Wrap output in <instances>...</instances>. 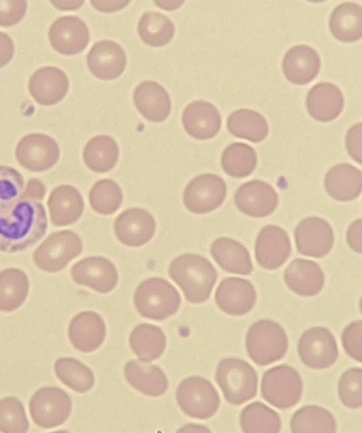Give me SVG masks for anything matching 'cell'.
Masks as SVG:
<instances>
[{
    "label": "cell",
    "mask_w": 362,
    "mask_h": 433,
    "mask_svg": "<svg viewBox=\"0 0 362 433\" xmlns=\"http://www.w3.org/2000/svg\"><path fill=\"white\" fill-rule=\"evenodd\" d=\"M47 219L42 203L20 199L8 213L0 215V251H25L45 235Z\"/></svg>",
    "instance_id": "cell-1"
},
{
    "label": "cell",
    "mask_w": 362,
    "mask_h": 433,
    "mask_svg": "<svg viewBox=\"0 0 362 433\" xmlns=\"http://www.w3.org/2000/svg\"><path fill=\"white\" fill-rule=\"evenodd\" d=\"M168 274L182 290L186 299L196 304L209 299L218 278L212 263L196 254L175 258L170 263Z\"/></svg>",
    "instance_id": "cell-2"
},
{
    "label": "cell",
    "mask_w": 362,
    "mask_h": 433,
    "mask_svg": "<svg viewBox=\"0 0 362 433\" xmlns=\"http://www.w3.org/2000/svg\"><path fill=\"white\" fill-rule=\"evenodd\" d=\"M134 302L141 316L163 321L177 312L181 297L177 289L167 280L150 278L138 285Z\"/></svg>",
    "instance_id": "cell-3"
},
{
    "label": "cell",
    "mask_w": 362,
    "mask_h": 433,
    "mask_svg": "<svg viewBox=\"0 0 362 433\" xmlns=\"http://www.w3.org/2000/svg\"><path fill=\"white\" fill-rule=\"evenodd\" d=\"M215 379L226 401L232 405H242L257 394V374L248 362L241 359H222L218 364Z\"/></svg>",
    "instance_id": "cell-4"
},
{
    "label": "cell",
    "mask_w": 362,
    "mask_h": 433,
    "mask_svg": "<svg viewBox=\"0 0 362 433\" xmlns=\"http://www.w3.org/2000/svg\"><path fill=\"white\" fill-rule=\"evenodd\" d=\"M245 346L252 362L259 366H266L284 357L288 340L286 331L278 323L262 319L249 328Z\"/></svg>",
    "instance_id": "cell-5"
},
{
    "label": "cell",
    "mask_w": 362,
    "mask_h": 433,
    "mask_svg": "<svg viewBox=\"0 0 362 433\" xmlns=\"http://www.w3.org/2000/svg\"><path fill=\"white\" fill-rule=\"evenodd\" d=\"M303 381L296 369L287 364L273 367L262 378L261 393L272 405L286 410L296 405L303 393Z\"/></svg>",
    "instance_id": "cell-6"
},
{
    "label": "cell",
    "mask_w": 362,
    "mask_h": 433,
    "mask_svg": "<svg viewBox=\"0 0 362 433\" xmlns=\"http://www.w3.org/2000/svg\"><path fill=\"white\" fill-rule=\"evenodd\" d=\"M176 398L185 414L199 420L214 416L221 402L214 385L209 380L197 376L187 377L180 382Z\"/></svg>",
    "instance_id": "cell-7"
},
{
    "label": "cell",
    "mask_w": 362,
    "mask_h": 433,
    "mask_svg": "<svg viewBox=\"0 0 362 433\" xmlns=\"http://www.w3.org/2000/svg\"><path fill=\"white\" fill-rule=\"evenodd\" d=\"M82 249V241L76 233L61 230L49 235L35 250L33 258L40 269L56 273L78 256Z\"/></svg>",
    "instance_id": "cell-8"
},
{
    "label": "cell",
    "mask_w": 362,
    "mask_h": 433,
    "mask_svg": "<svg viewBox=\"0 0 362 433\" xmlns=\"http://www.w3.org/2000/svg\"><path fill=\"white\" fill-rule=\"evenodd\" d=\"M29 409L33 422L39 427L52 429L66 422L71 412V401L62 389L46 386L31 397Z\"/></svg>",
    "instance_id": "cell-9"
},
{
    "label": "cell",
    "mask_w": 362,
    "mask_h": 433,
    "mask_svg": "<svg viewBox=\"0 0 362 433\" xmlns=\"http://www.w3.org/2000/svg\"><path fill=\"white\" fill-rule=\"evenodd\" d=\"M297 349L301 361L313 369L331 367L339 355L334 335L322 326L312 327L304 331L298 340Z\"/></svg>",
    "instance_id": "cell-10"
},
{
    "label": "cell",
    "mask_w": 362,
    "mask_h": 433,
    "mask_svg": "<svg viewBox=\"0 0 362 433\" xmlns=\"http://www.w3.org/2000/svg\"><path fill=\"white\" fill-rule=\"evenodd\" d=\"M227 188L219 176L206 173L192 179L183 193V203L192 213L204 214L218 208L224 201Z\"/></svg>",
    "instance_id": "cell-11"
},
{
    "label": "cell",
    "mask_w": 362,
    "mask_h": 433,
    "mask_svg": "<svg viewBox=\"0 0 362 433\" xmlns=\"http://www.w3.org/2000/svg\"><path fill=\"white\" fill-rule=\"evenodd\" d=\"M16 158L24 168L35 172L52 167L60 155L57 142L43 134H31L24 136L16 148Z\"/></svg>",
    "instance_id": "cell-12"
},
{
    "label": "cell",
    "mask_w": 362,
    "mask_h": 433,
    "mask_svg": "<svg viewBox=\"0 0 362 433\" xmlns=\"http://www.w3.org/2000/svg\"><path fill=\"white\" fill-rule=\"evenodd\" d=\"M71 275L76 283L90 287L100 293L111 292L118 283L114 263L103 256H89L74 263Z\"/></svg>",
    "instance_id": "cell-13"
},
{
    "label": "cell",
    "mask_w": 362,
    "mask_h": 433,
    "mask_svg": "<svg viewBox=\"0 0 362 433\" xmlns=\"http://www.w3.org/2000/svg\"><path fill=\"white\" fill-rule=\"evenodd\" d=\"M298 252L303 255L322 258L334 244V232L329 223L319 217H308L301 220L294 231Z\"/></svg>",
    "instance_id": "cell-14"
},
{
    "label": "cell",
    "mask_w": 362,
    "mask_h": 433,
    "mask_svg": "<svg viewBox=\"0 0 362 433\" xmlns=\"http://www.w3.org/2000/svg\"><path fill=\"white\" fill-rule=\"evenodd\" d=\"M156 221L153 215L141 208L124 210L115 219V234L123 244L138 247L148 243L156 232Z\"/></svg>",
    "instance_id": "cell-15"
},
{
    "label": "cell",
    "mask_w": 362,
    "mask_h": 433,
    "mask_svg": "<svg viewBox=\"0 0 362 433\" xmlns=\"http://www.w3.org/2000/svg\"><path fill=\"white\" fill-rule=\"evenodd\" d=\"M257 263L274 270L281 266L291 253V244L286 232L275 225L264 226L259 232L255 246Z\"/></svg>",
    "instance_id": "cell-16"
},
{
    "label": "cell",
    "mask_w": 362,
    "mask_h": 433,
    "mask_svg": "<svg viewBox=\"0 0 362 433\" xmlns=\"http://www.w3.org/2000/svg\"><path fill=\"white\" fill-rule=\"evenodd\" d=\"M235 203L242 213L255 218L272 214L277 207L279 198L268 183L255 179L242 184L234 196Z\"/></svg>",
    "instance_id": "cell-17"
},
{
    "label": "cell",
    "mask_w": 362,
    "mask_h": 433,
    "mask_svg": "<svg viewBox=\"0 0 362 433\" xmlns=\"http://www.w3.org/2000/svg\"><path fill=\"white\" fill-rule=\"evenodd\" d=\"M257 295L253 285L247 280L229 277L218 285L215 293V302L225 313L242 316L255 307Z\"/></svg>",
    "instance_id": "cell-18"
},
{
    "label": "cell",
    "mask_w": 362,
    "mask_h": 433,
    "mask_svg": "<svg viewBox=\"0 0 362 433\" xmlns=\"http://www.w3.org/2000/svg\"><path fill=\"white\" fill-rule=\"evenodd\" d=\"M52 47L59 53L74 55L88 45L89 31L86 23L74 16H62L55 20L49 30Z\"/></svg>",
    "instance_id": "cell-19"
},
{
    "label": "cell",
    "mask_w": 362,
    "mask_h": 433,
    "mask_svg": "<svg viewBox=\"0 0 362 433\" xmlns=\"http://www.w3.org/2000/svg\"><path fill=\"white\" fill-rule=\"evenodd\" d=\"M89 70L96 78L110 81L118 78L124 71L127 57L116 42L101 40L93 45L87 55Z\"/></svg>",
    "instance_id": "cell-20"
},
{
    "label": "cell",
    "mask_w": 362,
    "mask_h": 433,
    "mask_svg": "<svg viewBox=\"0 0 362 433\" xmlns=\"http://www.w3.org/2000/svg\"><path fill=\"white\" fill-rule=\"evenodd\" d=\"M68 334L71 343L76 350L91 352L96 350L105 340V324L96 312H83L71 320Z\"/></svg>",
    "instance_id": "cell-21"
},
{
    "label": "cell",
    "mask_w": 362,
    "mask_h": 433,
    "mask_svg": "<svg viewBox=\"0 0 362 433\" xmlns=\"http://www.w3.org/2000/svg\"><path fill=\"white\" fill-rule=\"evenodd\" d=\"M69 83L66 73L55 66H45L37 70L30 78V95L40 105H53L66 95Z\"/></svg>",
    "instance_id": "cell-22"
},
{
    "label": "cell",
    "mask_w": 362,
    "mask_h": 433,
    "mask_svg": "<svg viewBox=\"0 0 362 433\" xmlns=\"http://www.w3.org/2000/svg\"><path fill=\"white\" fill-rule=\"evenodd\" d=\"M182 120L187 133L199 140L214 137L221 126L219 111L213 104L202 100L189 103L184 109Z\"/></svg>",
    "instance_id": "cell-23"
},
{
    "label": "cell",
    "mask_w": 362,
    "mask_h": 433,
    "mask_svg": "<svg viewBox=\"0 0 362 433\" xmlns=\"http://www.w3.org/2000/svg\"><path fill=\"white\" fill-rule=\"evenodd\" d=\"M320 67L321 61L318 53L305 45H298L289 49L282 62L285 77L297 85H305L314 80Z\"/></svg>",
    "instance_id": "cell-24"
},
{
    "label": "cell",
    "mask_w": 362,
    "mask_h": 433,
    "mask_svg": "<svg viewBox=\"0 0 362 433\" xmlns=\"http://www.w3.org/2000/svg\"><path fill=\"white\" fill-rule=\"evenodd\" d=\"M284 278L291 291L303 297L317 295L325 284L320 266L313 261L300 258L293 260L286 268Z\"/></svg>",
    "instance_id": "cell-25"
},
{
    "label": "cell",
    "mask_w": 362,
    "mask_h": 433,
    "mask_svg": "<svg viewBox=\"0 0 362 433\" xmlns=\"http://www.w3.org/2000/svg\"><path fill=\"white\" fill-rule=\"evenodd\" d=\"M344 105V95L334 84L321 82L308 92L306 107L310 116L317 121L328 122L337 119Z\"/></svg>",
    "instance_id": "cell-26"
},
{
    "label": "cell",
    "mask_w": 362,
    "mask_h": 433,
    "mask_svg": "<svg viewBox=\"0 0 362 433\" xmlns=\"http://www.w3.org/2000/svg\"><path fill=\"white\" fill-rule=\"evenodd\" d=\"M47 205L50 219L56 226H66L76 223L84 210V202L79 191L73 186L63 184L51 192Z\"/></svg>",
    "instance_id": "cell-27"
},
{
    "label": "cell",
    "mask_w": 362,
    "mask_h": 433,
    "mask_svg": "<svg viewBox=\"0 0 362 433\" xmlns=\"http://www.w3.org/2000/svg\"><path fill=\"white\" fill-rule=\"evenodd\" d=\"M134 102L139 112L153 122L165 120L171 109L168 92L155 81H145L139 84L134 91Z\"/></svg>",
    "instance_id": "cell-28"
},
{
    "label": "cell",
    "mask_w": 362,
    "mask_h": 433,
    "mask_svg": "<svg viewBox=\"0 0 362 433\" xmlns=\"http://www.w3.org/2000/svg\"><path fill=\"white\" fill-rule=\"evenodd\" d=\"M325 187L327 194L339 201H350L361 192V171L349 163H340L326 173Z\"/></svg>",
    "instance_id": "cell-29"
},
{
    "label": "cell",
    "mask_w": 362,
    "mask_h": 433,
    "mask_svg": "<svg viewBox=\"0 0 362 433\" xmlns=\"http://www.w3.org/2000/svg\"><path fill=\"white\" fill-rule=\"evenodd\" d=\"M124 374L134 388L148 396H160L168 387L166 375L156 365L144 364L136 360H130L125 364Z\"/></svg>",
    "instance_id": "cell-30"
},
{
    "label": "cell",
    "mask_w": 362,
    "mask_h": 433,
    "mask_svg": "<svg viewBox=\"0 0 362 433\" xmlns=\"http://www.w3.org/2000/svg\"><path fill=\"white\" fill-rule=\"evenodd\" d=\"M211 254L223 270L240 275H249L253 266L247 248L236 240L219 237L211 246Z\"/></svg>",
    "instance_id": "cell-31"
},
{
    "label": "cell",
    "mask_w": 362,
    "mask_h": 433,
    "mask_svg": "<svg viewBox=\"0 0 362 433\" xmlns=\"http://www.w3.org/2000/svg\"><path fill=\"white\" fill-rule=\"evenodd\" d=\"M329 26L333 36L342 42H354L362 36V8L353 2H344L332 12Z\"/></svg>",
    "instance_id": "cell-32"
},
{
    "label": "cell",
    "mask_w": 362,
    "mask_h": 433,
    "mask_svg": "<svg viewBox=\"0 0 362 433\" xmlns=\"http://www.w3.org/2000/svg\"><path fill=\"white\" fill-rule=\"evenodd\" d=\"M129 345L141 361L151 362L163 355L166 346V338L160 328L149 324H141L131 332Z\"/></svg>",
    "instance_id": "cell-33"
},
{
    "label": "cell",
    "mask_w": 362,
    "mask_h": 433,
    "mask_svg": "<svg viewBox=\"0 0 362 433\" xmlns=\"http://www.w3.org/2000/svg\"><path fill=\"white\" fill-rule=\"evenodd\" d=\"M83 158L86 166L95 172H107L116 165L119 147L115 140L107 135L92 138L86 145Z\"/></svg>",
    "instance_id": "cell-34"
},
{
    "label": "cell",
    "mask_w": 362,
    "mask_h": 433,
    "mask_svg": "<svg viewBox=\"0 0 362 433\" xmlns=\"http://www.w3.org/2000/svg\"><path fill=\"white\" fill-rule=\"evenodd\" d=\"M227 128L234 136L252 143L263 141L269 132L266 119L258 112L250 109L233 112L227 119Z\"/></svg>",
    "instance_id": "cell-35"
},
{
    "label": "cell",
    "mask_w": 362,
    "mask_h": 433,
    "mask_svg": "<svg viewBox=\"0 0 362 433\" xmlns=\"http://www.w3.org/2000/svg\"><path fill=\"white\" fill-rule=\"evenodd\" d=\"M29 281L21 269L10 268L0 273V311L10 312L19 308L25 301Z\"/></svg>",
    "instance_id": "cell-36"
},
{
    "label": "cell",
    "mask_w": 362,
    "mask_h": 433,
    "mask_svg": "<svg viewBox=\"0 0 362 433\" xmlns=\"http://www.w3.org/2000/svg\"><path fill=\"white\" fill-rule=\"evenodd\" d=\"M240 424L245 433H277L281 427L279 414L259 401L251 403L243 408Z\"/></svg>",
    "instance_id": "cell-37"
},
{
    "label": "cell",
    "mask_w": 362,
    "mask_h": 433,
    "mask_svg": "<svg viewBox=\"0 0 362 433\" xmlns=\"http://www.w3.org/2000/svg\"><path fill=\"white\" fill-rule=\"evenodd\" d=\"M290 426L293 433L337 431L334 416L325 408L317 405H305L298 409L293 415Z\"/></svg>",
    "instance_id": "cell-38"
},
{
    "label": "cell",
    "mask_w": 362,
    "mask_h": 433,
    "mask_svg": "<svg viewBox=\"0 0 362 433\" xmlns=\"http://www.w3.org/2000/svg\"><path fill=\"white\" fill-rule=\"evenodd\" d=\"M257 164L256 151L252 146L244 143H233L226 147L222 153V168L233 177L249 176L255 170Z\"/></svg>",
    "instance_id": "cell-39"
},
{
    "label": "cell",
    "mask_w": 362,
    "mask_h": 433,
    "mask_svg": "<svg viewBox=\"0 0 362 433\" xmlns=\"http://www.w3.org/2000/svg\"><path fill=\"white\" fill-rule=\"evenodd\" d=\"M54 372L58 379L74 391L83 393L94 386L92 370L73 357L59 358L54 364Z\"/></svg>",
    "instance_id": "cell-40"
},
{
    "label": "cell",
    "mask_w": 362,
    "mask_h": 433,
    "mask_svg": "<svg viewBox=\"0 0 362 433\" xmlns=\"http://www.w3.org/2000/svg\"><path fill=\"white\" fill-rule=\"evenodd\" d=\"M138 32L148 45L158 47L167 45L173 37L175 26L170 19L159 12H146L141 17Z\"/></svg>",
    "instance_id": "cell-41"
},
{
    "label": "cell",
    "mask_w": 362,
    "mask_h": 433,
    "mask_svg": "<svg viewBox=\"0 0 362 433\" xmlns=\"http://www.w3.org/2000/svg\"><path fill=\"white\" fill-rule=\"evenodd\" d=\"M122 199L120 186L110 179L96 182L89 191V202L92 208L102 215L114 213L120 207Z\"/></svg>",
    "instance_id": "cell-42"
},
{
    "label": "cell",
    "mask_w": 362,
    "mask_h": 433,
    "mask_svg": "<svg viewBox=\"0 0 362 433\" xmlns=\"http://www.w3.org/2000/svg\"><path fill=\"white\" fill-rule=\"evenodd\" d=\"M29 422L23 403L14 396L0 400V432L25 433Z\"/></svg>",
    "instance_id": "cell-43"
},
{
    "label": "cell",
    "mask_w": 362,
    "mask_h": 433,
    "mask_svg": "<svg viewBox=\"0 0 362 433\" xmlns=\"http://www.w3.org/2000/svg\"><path fill=\"white\" fill-rule=\"evenodd\" d=\"M23 189L21 174L14 168L0 165V215L8 213L20 200Z\"/></svg>",
    "instance_id": "cell-44"
},
{
    "label": "cell",
    "mask_w": 362,
    "mask_h": 433,
    "mask_svg": "<svg viewBox=\"0 0 362 433\" xmlns=\"http://www.w3.org/2000/svg\"><path fill=\"white\" fill-rule=\"evenodd\" d=\"M362 369L354 367L344 372L338 383V395L347 408H359L362 405Z\"/></svg>",
    "instance_id": "cell-45"
},
{
    "label": "cell",
    "mask_w": 362,
    "mask_h": 433,
    "mask_svg": "<svg viewBox=\"0 0 362 433\" xmlns=\"http://www.w3.org/2000/svg\"><path fill=\"white\" fill-rule=\"evenodd\" d=\"M362 321L356 320L348 324L341 333L343 348L351 357L361 362L362 360Z\"/></svg>",
    "instance_id": "cell-46"
},
{
    "label": "cell",
    "mask_w": 362,
    "mask_h": 433,
    "mask_svg": "<svg viewBox=\"0 0 362 433\" xmlns=\"http://www.w3.org/2000/svg\"><path fill=\"white\" fill-rule=\"evenodd\" d=\"M27 1L23 0H0V26H12L24 17Z\"/></svg>",
    "instance_id": "cell-47"
},
{
    "label": "cell",
    "mask_w": 362,
    "mask_h": 433,
    "mask_svg": "<svg viewBox=\"0 0 362 433\" xmlns=\"http://www.w3.org/2000/svg\"><path fill=\"white\" fill-rule=\"evenodd\" d=\"M346 146L350 156L361 163V123L354 124L349 129L346 138Z\"/></svg>",
    "instance_id": "cell-48"
},
{
    "label": "cell",
    "mask_w": 362,
    "mask_h": 433,
    "mask_svg": "<svg viewBox=\"0 0 362 433\" xmlns=\"http://www.w3.org/2000/svg\"><path fill=\"white\" fill-rule=\"evenodd\" d=\"M46 193L44 184L39 179H30L23 189L20 199L38 201L42 200Z\"/></svg>",
    "instance_id": "cell-49"
},
{
    "label": "cell",
    "mask_w": 362,
    "mask_h": 433,
    "mask_svg": "<svg viewBox=\"0 0 362 433\" xmlns=\"http://www.w3.org/2000/svg\"><path fill=\"white\" fill-rule=\"evenodd\" d=\"M14 51L15 47L11 37L0 32V68L9 63L13 57Z\"/></svg>",
    "instance_id": "cell-50"
},
{
    "label": "cell",
    "mask_w": 362,
    "mask_h": 433,
    "mask_svg": "<svg viewBox=\"0 0 362 433\" xmlns=\"http://www.w3.org/2000/svg\"><path fill=\"white\" fill-rule=\"evenodd\" d=\"M346 240L349 247L354 251L361 254V219L355 220L349 226Z\"/></svg>",
    "instance_id": "cell-51"
},
{
    "label": "cell",
    "mask_w": 362,
    "mask_h": 433,
    "mask_svg": "<svg viewBox=\"0 0 362 433\" xmlns=\"http://www.w3.org/2000/svg\"><path fill=\"white\" fill-rule=\"evenodd\" d=\"M91 4L103 12L117 11L125 7L129 1H91Z\"/></svg>",
    "instance_id": "cell-52"
},
{
    "label": "cell",
    "mask_w": 362,
    "mask_h": 433,
    "mask_svg": "<svg viewBox=\"0 0 362 433\" xmlns=\"http://www.w3.org/2000/svg\"><path fill=\"white\" fill-rule=\"evenodd\" d=\"M83 1H52V3L58 8L62 10H73L78 8L83 4Z\"/></svg>",
    "instance_id": "cell-53"
},
{
    "label": "cell",
    "mask_w": 362,
    "mask_h": 433,
    "mask_svg": "<svg viewBox=\"0 0 362 433\" xmlns=\"http://www.w3.org/2000/svg\"><path fill=\"white\" fill-rule=\"evenodd\" d=\"M156 4L160 6V8L165 10H173L180 7L182 4L183 1H156Z\"/></svg>",
    "instance_id": "cell-54"
},
{
    "label": "cell",
    "mask_w": 362,
    "mask_h": 433,
    "mask_svg": "<svg viewBox=\"0 0 362 433\" xmlns=\"http://www.w3.org/2000/svg\"><path fill=\"white\" fill-rule=\"evenodd\" d=\"M192 425H189V427L187 425L186 428L182 427L179 431L183 430V431H187V432L189 431V432H211L209 429L204 426L193 425L194 427H192Z\"/></svg>",
    "instance_id": "cell-55"
}]
</instances>
